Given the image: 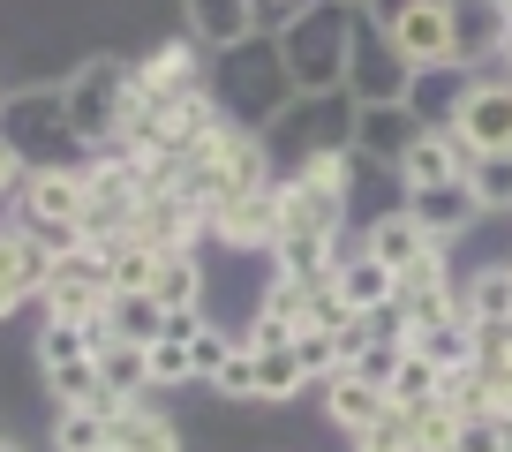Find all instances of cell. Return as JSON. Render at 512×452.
I'll use <instances>...</instances> for the list:
<instances>
[{"label": "cell", "instance_id": "45", "mask_svg": "<svg viewBox=\"0 0 512 452\" xmlns=\"http://www.w3.org/2000/svg\"><path fill=\"white\" fill-rule=\"evenodd\" d=\"M211 385H219L226 400H256V355H249V347H234V355L219 362V377H211Z\"/></svg>", "mask_w": 512, "mask_h": 452}, {"label": "cell", "instance_id": "14", "mask_svg": "<svg viewBox=\"0 0 512 452\" xmlns=\"http://www.w3.org/2000/svg\"><path fill=\"white\" fill-rule=\"evenodd\" d=\"M23 219H83L91 211V181H83V166H38V174H23Z\"/></svg>", "mask_w": 512, "mask_h": 452}, {"label": "cell", "instance_id": "3", "mask_svg": "<svg viewBox=\"0 0 512 452\" xmlns=\"http://www.w3.org/2000/svg\"><path fill=\"white\" fill-rule=\"evenodd\" d=\"M181 189H189L204 211L241 204V196H264V189H272V151H264V136L211 129L204 144L189 151V181H181Z\"/></svg>", "mask_w": 512, "mask_h": 452}, {"label": "cell", "instance_id": "39", "mask_svg": "<svg viewBox=\"0 0 512 452\" xmlns=\"http://www.w3.org/2000/svg\"><path fill=\"white\" fill-rule=\"evenodd\" d=\"M400 355H407V339H369V347L347 362V370L362 377V385H384V392H392V377H400Z\"/></svg>", "mask_w": 512, "mask_h": 452}, {"label": "cell", "instance_id": "38", "mask_svg": "<svg viewBox=\"0 0 512 452\" xmlns=\"http://www.w3.org/2000/svg\"><path fill=\"white\" fill-rule=\"evenodd\" d=\"M83 355H91V332H83V324L46 317V339H38V370H61V362H83Z\"/></svg>", "mask_w": 512, "mask_h": 452}, {"label": "cell", "instance_id": "33", "mask_svg": "<svg viewBox=\"0 0 512 452\" xmlns=\"http://www.w3.org/2000/svg\"><path fill=\"white\" fill-rule=\"evenodd\" d=\"M467 196H475V211H512V151H482V159H467Z\"/></svg>", "mask_w": 512, "mask_h": 452}, {"label": "cell", "instance_id": "23", "mask_svg": "<svg viewBox=\"0 0 512 452\" xmlns=\"http://www.w3.org/2000/svg\"><path fill=\"white\" fill-rule=\"evenodd\" d=\"M339 294H347L354 317H369V309L400 302V272H392V264H377V257H339Z\"/></svg>", "mask_w": 512, "mask_h": 452}, {"label": "cell", "instance_id": "27", "mask_svg": "<svg viewBox=\"0 0 512 452\" xmlns=\"http://www.w3.org/2000/svg\"><path fill=\"white\" fill-rule=\"evenodd\" d=\"M151 294H159V309H204V264H196V249H166Z\"/></svg>", "mask_w": 512, "mask_h": 452}, {"label": "cell", "instance_id": "5", "mask_svg": "<svg viewBox=\"0 0 512 452\" xmlns=\"http://www.w3.org/2000/svg\"><path fill=\"white\" fill-rule=\"evenodd\" d=\"M354 91H302L287 113L272 121V136L264 144H279L294 166L302 159H324V151H354Z\"/></svg>", "mask_w": 512, "mask_h": 452}, {"label": "cell", "instance_id": "9", "mask_svg": "<svg viewBox=\"0 0 512 452\" xmlns=\"http://www.w3.org/2000/svg\"><path fill=\"white\" fill-rule=\"evenodd\" d=\"M38 302H46V317H61V324H98V317H106V302H113L106 249H83V257L53 264V279H46Z\"/></svg>", "mask_w": 512, "mask_h": 452}, {"label": "cell", "instance_id": "13", "mask_svg": "<svg viewBox=\"0 0 512 452\" xmlns=\"http://www.w3.org/2000/svg\"><path fill=\"white\" fill-rule=\"evenodd\" d=\"M505 38H512L505 0H452V61H460V68L505 53Z\"/></svg>", "mask_w": 512, "mask_h": 452}, {"label": "cell", "instance_id": "37", "mask_svg": "<svg viewBox=\"0 0 512 452\" xmlns=\"http://www.w3.org/2000/svg\"><path fill=\"white\" fill-rule=\"evenodd\" d=\"M309 377L294 362V347H272V355H256V400H294Z\"/></svg>", "mask_w": 512, "mask_h": 452}, {"label": "cell", "instance_id": "47", "mask_svg": "<svg viewBox=\"0 0 512 452\" xmlns=\"http://www.w3.org/2000/svg\"><path fill=\"white\" fill-rule=\"evenodd\" d=\"M407 287H445V249H422V257L400 272V294Z\"/></svg>", "mask_w": 512, "mask_h": 452}, {"label": "cell", "instance_id": "16", "mask_svg": "<svg viewBox=\"0 0 512 452\" xmlns=\"http://www.w3.org/2000/svg\"><path fill=\"white\" fill-rule=\"evenodd\" d=\"M279 279H332L339 272V226H287L272 242Z\"/></svg>", "mask_w": 512, "mask_h": 452}, {"label": "cell", "instance_id": "8", "mask_svg": "<svg viewBox=\"0 0 512 452\" xmlns=\"http://www.w3.org/2000/svg\"><path fill=\"white\" fill-rule=\"evenodd\" d=\"M407 83H415V68L400 61V46L377 31L369 8H354V46H347V91H354V106H392V98H407Z\"/></svg>", "mask_w": 512, "mask_h": 452}, {"label": "cell", "instance_id": "20", "mask_svg": "<svg viewBox=\"0 0 512 452\" xmlns=\"http://www.w3.org/2000/svg\"><path fill=\"white\" fill-rule=\"evenodd\" d=\"M407 106H415L422 129H445V136H452V121H460V106H467L460 68H415V83H407Z\"/></svg>", "mask_w": 512, "mask_h": 452}, {"label": "cell", "instance_id": "57", "mask_svg": "<svg viewBox=\"0 0 512 452\" xmlns=\"http://www.w3.org/2000/svg\"><path fill=\"white\" fill-rule=\"evenodd\" d=\"M106 452H113V445H106Z\"/></svg>", "mask_w": 512, "mask_h": 452}, {"label": "cell", "instance_id": "48", "mask_svg": "<svg viewBox=\"0 0 512 452\" xmlns=\"http://www.w3.org/2000/svg\"><path fill=\"white\" fill-rule=\"evenodd\" d=\"M196 332H204V309H166V339H181V347H189Z\"/></svg>", "mask_w": 512, "mask_h": 452}, {"label": "cell", "instance_id": "50", "mask_svg": "<svg viewBox=\"0 0 512 452\" xmlns=\"http://www.w3.org/2000/svg\"><path fill=\"white\" fill-rule=\"evenodd\" d=\"M302 8H309V0H256V16H279V23H294Z\"/></svg>", "mask_w": 512, "mask_h": 452}, {"label": "cell", "instance_id": "55", "mask_svg": "<svg viewBox=\"0 0 512 452\" xmlns=\"http://www.w3.org/2000/svg\"><path fill=\"white\" fill-rule=\"evenodd\" d=\"M0 106H8V91H0Z\"/></svg>", "mask_w": 512, "mask_h": 452}, {"label": "cell", "instance_id": "2", "mask_svg": "<svg viewBox=\"0 0 512 452\" xmlns=\"http://www.w3.org/2000/svg\"><path fill=\"white\" fill-rule=\"evenodd\" d=\"M347 46H354V8L347 0H309L294 23H279L294 91H347Z\"/></svg>", "mask_w": 512, "mask_h": 452}, {"label": "cell", "instance_id": "49", "mask_svg": "<svg viewBox=\"0 0 512 452\" xmlns=\"http://www.w3.org/2000/svg\"><path fill=\"white\" fill-rule=\"evenodd\" d=\"M23 174H31V166L16 159V144H0V196H8V189H23Z\"/></svg>", "mask_w": 512, "mask_h": 452}, {"label": "cell", "instance_id": "29", "mask_svg": "<svg viewBox=\"0 0 512 452\" xmlns=\"http://www.w3.org/2000/svg\"><path fill=\"white\" fill-rule=\"evenodd\" d=\"M430 400H445V370H437V362L422 355L415 339H407L400 377H392V407H400V415H415V407H430Z\"/></svg>", "mask_w": 512, "mask_h": 452}, {"label": "cell", "instance_id": "51", "mask_svg": "<svg viewBox=\"0 0 512 452\" xmlns=\"http://www.w3.org/2000/svg\"><path fill=\"white\" fill-rule=\"evenodd\" d=\"M16 309H23V294L8 287V279H0V317H16Z\"/></svg>", "mask_w": 512, "mask_h": 452}, {"label": "cell", "instance_id": "12", "mask_svg": "<svg viewBox=\"0 0 512 452\" xmlns=\"http://www.w3.org/2000/svg\"><path fill=\"white\" fill-rule=\"evenodd\" d=\"M196 53H204L196 38H166L159 53H144V61H136V106L166 113L181 91H196V83H204V61H196Z\"/></svg>", "mask_w": 512, "mask_h": 452}, {"label": "cell", "instance_id": "21", "mask_svg": "<svg viewBox=\"0 0 512 452\" xmlns=\"http://www.w3.org/2000/svg\"><path fill=\"white\" fill-rule=\"evenodd\" d=\"M400 181H407V196H415V189H445V181H460V144H452L445 129H422L415 144H407Z\"/></svg>", "mask_w": 512, "mask_h": 452}, {"label": "cell", "instance_id": "53", "mask_svg": "<svg viewBox=\"0 0 512 452\" xmlns=\"http://www.w3.org/2000/svg\"><path fill=\"white\" fill-rule=\"evenodd\" d=\"M505 68H512V38H505Z\"/></svg>", "mask_w": 512, "mask_h": 452}, {"label": "cell", "instance_id": "32", "mask_svg": "<svg viewBox=\"0 0 512 452\" xmlns=\"http://www.w3.org/2000/svg\"><path fill=\"white\" fill-rule=\"evenodd\" d=\"M113 445V415L106 407H61V422H53V452H106Z\"/></svg>", "mask_w": 512, "mask_h": 452}, {"label": "cell", "instance_id": "46", "mask_svg": "<svg viewBox=\"0 0 512 452\" xmlns=\"http://www.w3.org/2000/svg\"><path fill=\"white\" fill-rule=\"evenodd\" d=\"M249 355H272V347H294V324H279V317H264L256 309V324H249V339H241Z\"/></svg>", "mask_w": 512, "mask_h": 452}, {"label": "cell", "instance_id": "31", "mask_svg": "<svg viewBox=\"0 0 512 452\" xmlns=\"http://www.w3.org/2000/svg\"><path fill=\"white\" fill-rule=\"evenodd\" d=\"M106 324H113L121 339H136V347H159V339H166L159 294H113V302H106Z\"/></svg>", "mask_w": 512, "mask_h": 452}, {"label": "cell", "instance_id": "34", "mask_svg": "<svg viewBox=\"0 0 512 452\" xmlns=\"http://www.w3.org/2000/svg\"><path fill=\"white\" fill-rule=\"evenodd\" d=\"M294 181H302L309 196H317V204H347V181H354V151H324V159H302L294 166Z\"/></svg>", "mask_w": 512, "mask_h": 452}, {"label": "cell", "instance_id": "52", "mask_svg": "<svg viewBox=\"0 0 512 452\" xmlns=\"http://www.w3.org/2000/svg\"><path fill=\"white\" fill-rule=\"evenodd\" d=\"M347 8H377V0H347Z\"/></svg>", "mask_w": 512, "mask_h": 452}, {"label": "cell", "instance_id": "56", "mask_svg": "<svg viewBox=\"0 0 512 452\" xmlns=\"http://www.w3.org/2000/svg\"><path fill=\"white\" fill-rule=\"evenodd\" d=\"M505 16H512V0H505Z\"/></svg>", "mask_w": 512, "mask_h": 452}, {"label": "cell", "instance_id": "11", "mask_svg": "<svg viewBox=\"0 0 512 452\" xmlns=\"http://www.w3.org/2000/svg\"><path fill=\"white\" fill-rule=\"evenodd\" d=\"M415 136H422V121H415V106H407V98L354 113V159L384 166V174H400V166H407V144H415Z\"/></svg>", "mask_w": 512, "mask_h": 452}, {"label": "cell", "instance_id": "26", "mask_svg": "<svg viewBox=\"0 0 512 452\" xmlns=\"http://www.w3.org/2000/svg\"><path fill=\"white\" fill-rule=\"evenodd\" d=\"M98 377H106V392H128V400H144V392H151V347H136V339L113 332L106 347H98Z\"/></svg>", "mask_w": 512, "mask_h": 452}, {"label": "cell", "instance_id": "28", "mask_svg": "<svg viewBox=\"0 0 512 452\" xmlns=\"http://www.w3.org/2000/svg\"><path fill=\"white\" fill-rule=\"evenodd\" d=\"M460 302H467V317H475L482 332H505V324H512V264H490V272H475Z\"/></svg>", "mask_w": 512, "mask_h": 452}, {"label": "cell", "instance_id": "25", "mask_svg": "<svg viewBox=\"0 0 512 452\" xmlns=\"http://www.w3.org/2000/svg\"><path fill=\"white\" fill-rule=\"evenodd\" d=\"M113 452H181V430L159 415V407L128 400V407H121V422H113Z\"/></svg>", "mask_w": 512, "mask_h": 452}, {"label": "cell", "instance_id": "4", "mask_svg": "<svg viewBox=\"0 0 512 452\" xmlns=\"http://www.w3.org/2000/svg\"><path fill=\"white\" fill-rule=\"evenodd\" d=\"M61 98H68V121H76V144L113 151L121 129H128V106H136V68L113 61V53H91V61L61 83Z\"/></svg>", "mask_w": 512, "mask_h": 452}, {"label": "cell", "instance_id": "54", "mask_svg": "<svg viewBox=\"0 0 512 452\" xmlns=\"http://www.w3.org/2000/svg\"><path fill=\"white\" fill-rule=\"evenodd\" d=\"M0 452H23V445H0Z\"/></svg>", "mask_w": 512, "mask_h": 452}, {"label": "cell", "instance_id": "43", "mask_svg": "<svg viewBox=\"0 0 512 452\" xmlns=\"http://www.w3.org/2000/svg\"><path fill=\"white\" fill-rule=\"evenodd\" d=\"M234 355V339L219 332V324H204V332L189 339V362H196V385H211V377H219V362Z\"/></svg>", "mask_w": 512, "mask_h": 452}, {"label": "cell", "instance_id": "30", "mask_svg": "<svg viewBox=\"0 0 512 452\" xmlns=\"http://www.w3.org/2000/svg\"><path fill=\"white\" fill-rule=\"evenodd\" d=\"M400 309H407V332H445V324H460L467 317V302H460V287H452V279H445V287H407L400 294Z\"/></svg>", "mask_w": 512, "mask_h": 452}, {"label": "cell", "instance_id": "44", "mask_svg": "<svg viewBox=\"0 0 512 452\" xmlns=\"http://www.w3.org/2000/svg\"><path fill=\"white\" fill-rule=\"evenodd\" d=\"M354 452H415V437H407V415L392 407L384 422H369V430L354 437Z\"/></svg>", "mask_w": 512, "mask_h": 452}, {"label": "cell", "instance_id": "17", "mask_svg": "<svg viewBox=\"0 0 512 452\" xmlns=\"http://www.w3.org/2000/svg\"><path fill=\"white\" fill-rule=\"evenodd\" d=\"M211 234H219L226 249H272V242H279V204H272V189H264V196H241V204H219V211H211Z\"/></svg>", "mask_w": 512, "mask_h": 452}, {"label": "cell", "instance_id": "15", "mask_svg": "<svg viewBox=\"0 0 512 452\" xmlns=\"http://www.w3.org/2000/svg\"><path fill=\"white\" fill-rule=\"evenodd\" d=\"M181 16H189V38L204 53H226V46H241V38L264 31L256 0H181Z\"/></svg>", "mask_w": 512, "mask_h": 452}, {"label": "cell", "instance_id": "19", "mask_svg": "<svg viewBox=\"0 0 512 452\" xmlns=\"http://www.w3.org/2000/svg\"><path fill=\"white\" fill-rule=\"evenodd\" d=\"M324 415H332L347 437H362L369 422H384V415H392V392H384V385H362L354 370H339L332 385H324Z\"/></svg>", "mask_w": 512, "mask_h": 452}, {"label": "cell", "instance_id": "7", "mask_svg": "<svg viewBox=\"0 0 512 452\" xmlns=\"http://www.w3.org/2000/svg\"><path fill=\"white\" fill-rule=\"evenodd\" d=\"M369 16L400 46L407 68H460L452 61V0H377Z\"/></svg>", "mask_w": 512, "mask_h": 452}, {"label": "cell", "instance_id": "24", "mask_svg": "<svg viewBox=\"0 0 512 452\" xmlns=\"http://www.w3.org/2000/svg\"><path fill=\"white\" fill-rule=\"evenodd\" d=\"M0 279L31 302V294H46V279H53V257L23 234V226H0Z\"/></svg>", "mask_w": 512, "mask_h": 452}, {"label": "cell", "instance_id": "41", "mask_svg": "<svg viewBox=\"0 0 512 452\" xmlns=\"http://www.w3.org/2000/svg\"><path fill=\"white\" fill-rule=\"evenodd\" d=\"M452 452H512V422L467 415V422H460V445H452Z\"/></svg>", "mask_w": 512, "mask_h": 452}, {"label": "cell", "instance_id": "10", "mask_svg": "<svg viewBox=\"0 0 512 452\" xmlns=\"http://www.w3.org/2000/svg\"><path fill=\"white\" fill-rule=\"evenodd\" d=\"M452 144H460V174H467V159H482V151H512V76L505 83H467Z\"/></svg>", "mask_w": 512, "mask_h": 452}, {"label": "cell", "instance_id": "22", "mask_svg": "<svg viewBox=\"0 0 512 452\" xmlns=\"http://www.w3.org/2000/svg\"><path fill=\"white\" fill-rule=\"evenodd\" d=\"M407 211L422 219L430 242H452V234L475 219V196H467V181H445V189H415V196H407Z\"/></svg>", "mask_w": 512, "mask_h": 452}, {"label": "cell", "instance_id": "18", "mask_svg": "<svg viewBox=\"0 0 512 452\" xmlns=\"http://www.w3.org/2000/svg\"><path fill=\"white\" fill-rule=\"evenodd\" d=\"M422 249H445V242H430V234H422V219H415L407 204H400V211H384V219H369V234H362V257L392 264V272H407Z\"/></svg>", "mask_w": 512, "mask_h": 452}, {"label": "cell", "instance_id": "35", "mask_svg": "<svg viewBox=\"0 0 512 452\" xmlns=\"http://www.w3.org/2000/svg\"><path fill=\"white\" fill-rule=\"evenodd\" d=\"M460 407L452 400H430V407H415V415H407V437H415V452H452L460 445Z\"/></svg>", "mask_w": 512, "mask_h": 452}, {"label": "cell", "instance_id": "36", "mask_svg": "<svg viewBox=\"0 0 512 452\" xmlns=\"http://www.w3.org/2000/svg\"><path fill=\"white\" fill-rule=\"evenodd\" d=\"M46 392L61 407H91L98 392H106V377H98V355H83V362H61V370H46Z\"/></svg>", "mask_w": 512, "mask_h": 452}, {"label": "cell", "instance_id": "42", "mask_svg": "<svg viewBox=\"0 0 512 452\" xmlns=\"http://www.w3.org/2000/svg\"><path fill=\"white\" fill-rule=\"evenodd\" d=\"M151 385H196V362H189L181 339H159V347H151Z\"/></svg>", "mask_w": 512, "mask_h": 452}, {"label": "cell", "instance_id": "40", "mask_svg": "<svg viewBox=\"0 0 512 452\" xmlns=\"http://www.w3.org/2000/svg\"><path fill=\"white\" fill-rule=\"evenodd\" d=\"M294 362H302L309 385H332V377H339V339L332 332H302V339H294Z\"/></svg>", "mask_w": 512, "mask_h": 452}, {"label": "cell", "instance_id": "1", "mask_svg": "<svg viewBox=\"0 0 512 452\" xmlns=\"http://www.w3.org/2000/svg\"><path fill=\"white\" fill-rule=\"evenodd\" d=\"M204 91H211V106H219L226 129H241V136H272V121L294 106V98H302V91H294V76H287V53H279V23H264L256 38H241V46L211 53Z\"/></svg>", "mask_w": 512, "mask_h": 452}, {"label": "cell", "instance_id": "6", "mask_svg": "<svg viewBox=\"0 0 512 452\" xmlns=\"http://www.w3.org/2000/svg\"><path fill=\"white\" fill-rule=\"evenodd\" d=\"M0 144H16V159L31 166V174L38 166H61V151L76 144L61 83H53V91H8V106H0Z\"/></svg>", "mask_w": 512, "mask_h": 452}]
</instances>
